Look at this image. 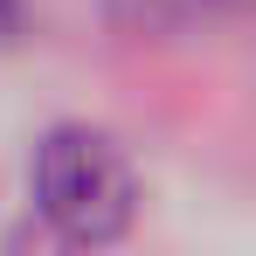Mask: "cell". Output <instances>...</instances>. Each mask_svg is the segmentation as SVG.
<instances>
[{"mask_svg": "<svg viewBox=\"0 0 256 256\" xmlns=\"http://www.w3.org/2000/svg\"><path fill=\"white\" fill-rule=\"evenodd\" d=\"M28 194L42 214V236L76 256L125 242V228L138 222V173H132L125 146L97 125L42 132L35 166H28Z\"/></svg>", "mask_w": 256, "mask_h": 256, "instance_id": "cell-1", "label": "cell"}, {"mask_svg": "<svg viewBox=\"0 0 256 256\" xmlns=\"http://www.w3.org/2000/svg\"><path fill=\"white\" fill-rule=\"evenodd\" d=\"M28 35V0H0V48Z\"/></svg>", "mask_w": 256, "mask_h": 256, "instance_id": "cell-2", "label": "cell"}]
</instances>
